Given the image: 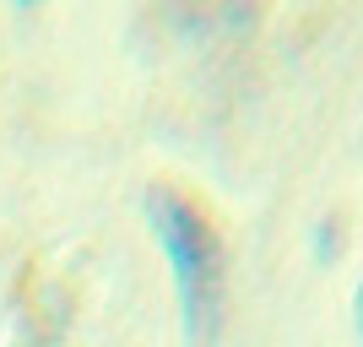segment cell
<instances>
[{
    "label": "cell",
    "instance_id": "6da1fadb",
    "mask_svg": "<svg viewBox=\"0 0 363 347\" xmlns=\"http://www.w3.org/2000/svg\"><path fill=\"white\" fill-rule=\"evenodd\" d=\"M147 223L168 255V277L179 293V320L190 347H212L223 336L228 315V250L206 211L196 201L174 196V190H152L147 196Z\"/></svg>",
    "mask_w": 363,
    "mask_h": 347
},
{
    "label": "cell",
    "instance_id": "7a4b0ae2",
    "mask_svg": "<svg viewBox=\"0 0 363 347\" xmlns=\"http://www.w3.org/2000/svg\"><path fill=\"white\" fill-rule=\"evenodd\" d=\"M358 315H363V299H358Z\"/></svg>",
    "mask_w": 363,
    "mask_h": 347
}]
</instances>
